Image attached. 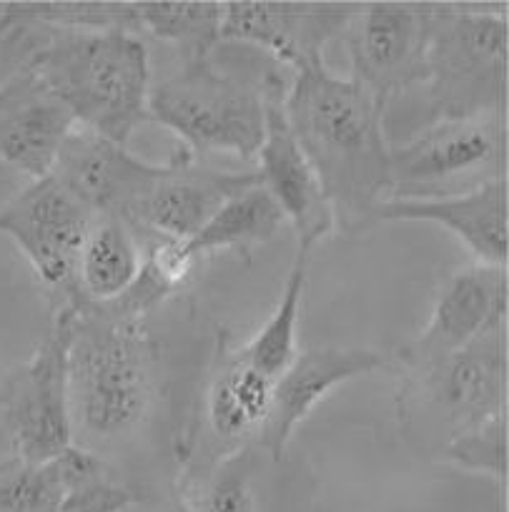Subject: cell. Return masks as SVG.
<instances>
[{
  "mask_svg": "<svg viewBox=\"0 0 509 512\" xmlns=\"http://www.w3.org/2000/svg\"><path fill=\"white\" fill-rule=\"evenodd\" d=\"M73 307L53 314V329L28 362L0 384V422L13 455L48 462L76 445L68 400V344Z\"/></svg>",
  "mask_w": 509,
  "mask_h": 512,
  "instance_id": "ba28073f",
  "label": "cell"
},
{
  "mask_svg": "<svg viewBox=\"0 0 509 512\" xmlns=\"http://www.w3.org/2000/svg\"><path fill=\"white\" fill-rule=\"evenodd\" d=\"M271 460L256 442L221 452L181 480V512H276Z\"/></svg>",
  "mask_w": 509,
  "mask_h": 512,
  "instance_id": "d6986e66",
  "label": "cell"
},
{
  "mask_svg": "<svg viewBox=\"0 0 509 512\" xmlns=\"http://www.w3.org/2000/svg\"><path fill=\"white\" fill-rule=\"evenodd\" d=\"M76 126L71 108L31 68H18L0 83V161L33 181L51 176Z\"/></svg>",
  "mask_w": 509,
  "mask_h": 512,
  "instance_id": "9a60e30c",
  "label": "cell"
},
{
  "mask_svg": "<svg viewBox=\"0 0 509 512\" xmlns=\"http://www.w3.org/2000/svg\"><path fill=\"white\" fill-rule=\"evenodd\" d=\"M93 216L53 176L33 181L0 209V234H6L31 262L53 314L83 304L78 262Z\"/></svg>",
  "mask_w": 509,
  "mask_h": 512,
  "instance_id": "52a82bcc",
  "label": "cell"
},
{
  "mask_svg": "<svg viewBox=\"0 0 509 512\" xmlns=\"http://www.w3.org/2000/svg\"><path fill=\"white\" fill-rule=\"evenodd\" d=\"M58 460L66 477V495L58 512H126L136 502L131 487L113 480L96 450L71 445Z\"/></svg>",
  "mask_w": 509,
  "mask_h": 512,
  "instance_id": "d4e9b609",
  "label": "cell"
},
{
  "mask_svg": "<svg viewBox=\"0 0 509 512\" xmlns=\"http://www.w3.org/2000/svg\"><path fill=\"white\" fill-rule=\"evenodd\" d=\"M148 118L171 128L194 159L221 151L249 161L264 141V81L219 71L209 58L189 61L184 71L151 86Z\"/></svg>",
  "mask_w": 509,
  "mask_h": 512,
  "instance_id": "8992f818",
  "label": "cell"
},
{
  "mask_svg": "<svg viewBox=\"0 0 509 512\" xmlns=\"http://www.w3.org/2000/svg\"><path fill=\"white\" fill-rule=\"evenodd\" d=\"M434 6L374 3L357 8L347 36L352 78L377 96L382 106L419 86L427 68Z\"/></svg>",
  "mask_w": 509,
  "mask_h": 512,
  "instance_id": "30bf717a",
  "label": "cell"
},
{
  "mask_svg": "<svg viewBox=\"0 0 509 512\" xmlns=\"http://www.w3.org/2000/svg\"><path fill=\"white\" fill-rule=\"evenodd\" d=\"M507 106V13L434 6L419 86L384 106L392 149L439 123L499 116Z\"/></svg>",
  "mask_w": 509,
  "mask_h": 512,
  "instance_id": "7a4b0ae2",
  "label": "cell"
},
{
  "mask_svg": "<svg viewBox=\"0 0 509 512\" xmlns=\"http://www.w3.org/2000/svg\"><path fill=\"white\" fill-rule=\"evenodd\" d=\"M163 166L146 164L123 144L76 126L61 146L51 176L93 214H121L156 181Z\"/></svg>",
  "mask_w": 509,
  "mask_h": 512,
  "instance_id": "e0dca14e",
  "label": "cell"
},
{
  "mask_svg": "<svg viewBox=\"0 0 509 512\" xmlns=\"http://www.w3.org/2000/svg\"><path fill=\"white\" fill-rule=\"evenodd\" d=\"M133 21L158 41L186 51L189 61H204L221 41L224 3H136Z\"/></svg>",
  "mask_w": 509,
  "mask_h": 512,
  "instance_id": "cb8c5ba5",
  "label": "cell"
},
{
  "mask_svg": "<svg viewBox=\"0 0 509 512\" xmlns=\"http://www.w3.org/2000/svg\"><path fill=\"white\" fill-rule=\"evenodd\" d=\"M274 397V379L251 367L239 349L229 352L221 344L209 392H206V422L221 442L234 447L254 442L264 427Z\"/></svg>",
  "mask_w": 509,
  "mask_h": 512,
  "instance_id": "ffe728a7",
  "label": "cell"
},
{
  "mask_svg": "<svg viewBox=\"0 0 509 512\" xmlns=\"http://www.w3.org/2000/svg\"><path fill=\"white\" fill-rule=\"evenodd\" d=\"M404 372V427L442 452L457 435L507 412V319L467 347Z\"/></svg>",
  "mask_w": 509,
  "mask_h": 512,
  "instance_id": "5b68a950",
  "label": "cell"
},
{
  "mask_svg": "<svg viewBox=\"0 0 509 512\" xmlns=\"http://www.w3.org/2000/svg\"><path fill=\"white\" fill-rule=\"evenodd\" d=\"M442 457L467 472L507 480V412L449 440Z\"/></svg>",
  "mask_w": 509,
  "mask_h": 512,
  "instance_id": "4316f807",
  "label": "cell"
},
{
  "mask_svg": "<svg viewBox=\"0 0 509 512\" xmlns=\"http://www.w3.org/2000/svg\"><path fill=\"white\" fill-rule=\"evenodd\" d=\"M143 264V241L121 214H96L78 262L83 302L108 304L121 297Z\"/></svg>",
  "mask_w": 509,
  "mask_h": 512,
  "instance_id": "44dd1931",
  "label": "cell"
},
{
  "mask_svg": "<svg viewBox=\"0 0 509 512\" xmlns=\"http://www.w3.org/2000/svg\"><path fill=\"white\" fill-rule=\"evenodd\" d=\"M194 156L179 149L163 164L151 186L123 211V219L143 236L189 241L239 191L261 184L259 174L199 169Z\"/></svg>",
  "mask_w": 509,
  "mask_h": 512,
  "instance_id": "7c38bea8",
  "label": "cell"
},
{
  "mask_svg": "<svg viewBox=\"0 0 509 512\" xmlns=\"http://www.w3.org/2000/svg\"><path fill=\"white\" fill-rule=\"evenodd\" d=\"M384 364L387 359L374 349L324 347L299 352L286 372L274 382L269 417L254 442L271 460L284 462L296 427L334 387L364 377V374H374Z\"/></svg>",
  "mask_w": 509,
  "mask_h": 512,
  "instance_id": "2e32d148",
  "label": "cell"
},
{
  "mask_svg": "<svg viewBox=\"0 0 509 512\" xmlns=\"http://www.w3.org/2000/svg\"><path fill=\"white\" fill-rule=\"evenodd\" d=\"M309 256L306 251L296 254V262L286 277L284 292H281L279 304L274 314L266 319L264 327L254 334L249 344L239 347V354L254 369L264 372L266 377L276 379L286 372L291 362L299 354V319H301V302H304L306 289V269H309Z\"/></svg>",
  "mask_w": 509,
  "mask_h": 512,
  "instance_id": "603a6c76",
  "label": "cell"
},
{
  "mask_svg": "<svg viewBox=\"0 0 509 512\" xmlns=\"http://www.w3.org/2000/svg\"><path fill=\"white\" fill-rule=\"evenodd\" d=\"M377 219L427 221L452 231L474 262L507 267V174L469 191L432 199H387L377 206Z\"/></svg>",
  "mask_w": 509,
  "mask_h": 512,
  "instance_id": "ac0fdd59",
  "label": "cell"
},
{
  "mask_svg": "<svg viewBox=\"0 0 509 512\" xmlns=\"http://www.w3.org/2000/svg\"><path fill=\"white\" fill-rule=\"evenodd\" d=\"M38 23L46 28V38H33L21 68L46 81L71 108L78 126L126 146L133 128L148 118L151 63L141 38L126 26Z\"/></svg>",
  "mask_w": 509,
  "mask_h": 512,
  "instance_id": "3957f363",
  "label": "cell"
},
{
  "mask_svg": "<svg viewBox=\"0 0 509 512\" xmlns=\"http://www.w3.org/2000/svg\"><path fill=\"white\" fill-rule=\"evenodd\" d=\"M266 128L259 149V181L296 229L299 251L311 254L334 231L336 216L326 199L314 166L291 134L284 113V81L276 73L264 76Z\"/></svg>",
  "mask_w": 509,
  "mask_h": 512,
  "instance_id": "8fae6325",
  "label": "cell"
},
{
  "mask_svg": "<svg viewBox=\"0 0 509 512\" xmlns=\"http://www.w3.org/2000/svg\"><path fill=\"white\" fill-rule=\"evenodd\" d=\"M291 134L314 166L336 224H367L392 196V146L384 134V106L354 78L324 66L296 73L284 96Z\"/></svg>",
  "mask_w": 509,
  "mask_h": 512,
  "instance_id": "6da1fadb",
  "label": "cell"
},
{
  "mask_svg": "<svg viewBox=\"0 0 509 512\" xmlns=\"http://www.w3.org/2000/svg\"><path fill=\"white\" fill-rule=\"evenodd\" d=\"M354 11L316 3H224L221 41L259 46L299 73L324 63L326 43L347 28Z\"/></svg>",
  "mask_w": 509,
  "mask_h": 512,
  "instance_id": "5bb4252c",
  "label": "cell"
},
{
  "mask_svg": "<svg viewBox=\"0 0 509 512\" xmlns=\"http://www.w3.org/2000/svg\"><path fill=\"white\" fill-rule=\"evenodd\" d=\"M507 267L469 264L442 284L427 327L402 354L404 369L424 367L507 319Z\"/></svg>",
  "mask_w": 509,
  "mask_h": 512,
  "instance_id": "4fadbf2b",
  "label": "cell"
},
{
  "mask_svg": "<svg viewBox=\"0 0 509 512\" xmlns=\"http://www.w3.org/2000/svg\"><path fill=\"white\" fill-rule=\"evenodd\" d=\"M68 400L73 440L88 450L131 437L153 402V344L141 319L101 304H78L68 344Z\"/></svg>",
  "mask_w": 509,
  "mask_h": 512,
  "instance_id": "277c9868",
  "label": "cell"
},
{
  "mask_svg": "<svg viewBox=\"0 0 509 512\" xmlns=\"http://www.w3.org/2000/svg\"><path fill=\"white\" fill-rule=\"evenodd\" d=\"M284 221L279 204L264 186L256 184L231 196L194 239L184 241V249L194 262L216 251H251L274 239Z\"/></svg>",
  "mask_w": 509,
  "mask_h": 512,
  "instance_id": "7402d4cb",
  "label": "cell"
},
{
  "mask_svg": "<svg viewBox=\"0 0 509 512\" xmlns=\"http://www.w3.org/2000/svg\"><path fill=\"white\" fill-rule=\"evenodd\" d=\"M504 113L439 123L392 149V196L432 199L469 191L504 176Z\"/></svg>",
  "mask_w": 509,
  "mask_h": 512,
  "instance_id": "9c48e42d",
  "label": "cell"
},
{
  "mask_svg": "<svg viewBox=\"0 0 509 512\" xmlns=\"http://www.w3.org/2000/svg\"><path fill=\"white\" fill-rule=\"evenodd\" d=\"M66 495V477L58 457L28 462L8 457L0 462V512H58Z\"/></svg>",
  "mask_w": 509,
  "mask_h": 512,
  "instance_id": "484cf974",
  "label": "cell"
}]
</instances>
